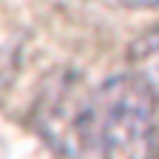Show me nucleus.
I'll return each mask as SVG.
<instances>
[{
	"label": "nucleus",
	"mask_w": 159,
	"mask_h": 159,
	"mask_svg": "<svg viewBox=\"0 0 159 159\" xmlns=\"http://www.w3.org/2000/svg\"><path fill=\"white\" fill-rule=\"evenodd\" d=\"M156 99L134 74L105 80L91 97V142L102 159H153Z\"/></svg>",
	"instance_id": "obj_1"
},
{
	"label": "nucleus",
	"mask_w": 159,
	"mask_h": 159,
	"mask_svg": "<svg viewBox=\"0 0 159 159\" xmlns=\"http://www.w3.org/2000/svg\"><path fill=\"white\" fill-rule=\"evenodd\" d=\"M91 97L94 91L77 71H57L37 97V128L43 139L66 156H85L91 142Z\"/></svg>",
	"instance_id": "obj_2"
},
{
	"label": "nucleus",
	"mask_w": 159,
	"mask_h": 159,
	"mask_svg": "<svg viewBox=\"0 0 159 159\" xmlns=\"http://www.w3.org/2000/svg\"><path fill=\"white\" fill-rule=\"evenodd\" d=\"M131 74L142 83L153 99H159V26L142 31L128 51Z\"/></svg>",
	"instance_id": "obj_3"
},
{
	"label": "nucleus",
	"mask_w": 159,
	"mask_h": 159,
	"mask_svg": "<svg viewBox=\"0 0 159 159\" xmlns=\"http://www.w3.org/2000/svg\"><path fill=\"white\" fill-rule=\"evenodd\" d=\"M131 9H159V0H122Z\"/></svg>",
	"instance_id": "obj_4"
}]
</instances>
